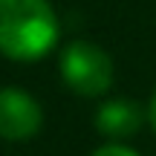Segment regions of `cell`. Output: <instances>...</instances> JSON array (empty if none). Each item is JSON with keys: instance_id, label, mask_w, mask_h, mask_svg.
Segmentation results:
<instances>
[{"instance_id": "obj_1", "label": "cell", "mask_w": 156, "mask_h": 156, "mask_svg": "<svg viewBox=\"0 0 156 156\" xmlns=\"http://www.w3.org/2000/svg\"><path fill=\"white\" fill-rule=\"evenodd\" d=\"M58 41V17L49 0H0V52L35 61Z\"/></svg>"}, {"instance_id": "obj_2", "label": "cell", "mask_w": 156, "mask_h": 156, "mask_svg": "<svg viewBox=\"0 0 156 156\" xmlns=\"http://www.w3.org/2000/svg\"><path fill=\"white\" fill-rule=\"evenodd\" d=\"M61 75L73 93L95 98L107 93L113 84V61L101 46L87 44V41H73L61 52Z\"/></svg>"}, {"instance_id": "obj_3", "label": "cell", "mask_w": 156, "mask_h": 156, "mask_svg": "<svg viewBox=\"0 0 156 156\" xmlns=\"http://www.w3.org/2000/svg\"><path fill=\"white\" fill-rule=\"evenodd\" d=\"M44 124V110L29 93L17 87H0V139H32Z\"/></svg>"}, {"instance_id": "obj_4", "label": "cell", "mask_w": 156, "mask_h": 156, "mask_svg": "<svg viewBox=\"0 0 156 156\" xmlns=\"http://www.w3.org/2000/svg\"><path fill=\"white\" fill-rule=\"evenodd\" d=\"M142 107L130 98H110L98 107V116H95V127L98 133L110 136V139H127L136 130L142 127Z\"/></svg>"}, {"instance_id": "obj_5", "label": "cell", "mask_w": 156, "mask_h": 156, "mask_svg": "<svg viewBox=\"0 0 156 156\" xmlns=\"http://www.w3.org/2000/svg\"><path fill=\"white\" fill-rule=\"evenodd\" d=\"M93 156H139V153L130 151V147H124V145H104V147H98Z\"/></svg>"}, {"instance_id": "obj_6", "label": "cell", "mask_w": 156, "mask_h": 156, "mask_svg": "<svg viewBox=\"0 0 156 156\" xmlns=\"http://www.w3.org/2000/svg\"><path fill=\"white\" fill-rule=\"evenodd\" d=\"M147 122H151V127L156 130V93H153V98H151V107H147Z\"/></svg>"}]
</instances>
